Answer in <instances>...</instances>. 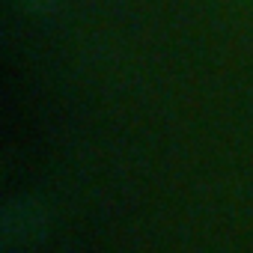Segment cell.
I'll list each match as a JSON object with an SVG mask.
<instances>
[{"label": "cell", "instance_id": "obj_1", "mask_svg": "<svg viewBox=\"0 0 253 253\" xmlns=\"http://www.w3.org/2000/svg\"><path fill=\"white\" fill-rule=\"evenodd\" d=\"M48 235V211L30 197L9 200L0 211V250L27 253Z\"/></svg>", "mask_w": 253, "mask_h": 253}, {"label": "cell", "instance_id": "obj_2", "mask_svg": "<svg viewBox=\"0 0 253 253\" xmlns=\"http://www.w3.org/2000/svg\"><path fill=\"white\" fill-rule=\"evenodd\" d=\"M18 3L24 9L36 12V15H51V12H57L63 6V0H18Z\"/></svg>", "mask_w": 253, "mask_h": 253}]
</instances>
